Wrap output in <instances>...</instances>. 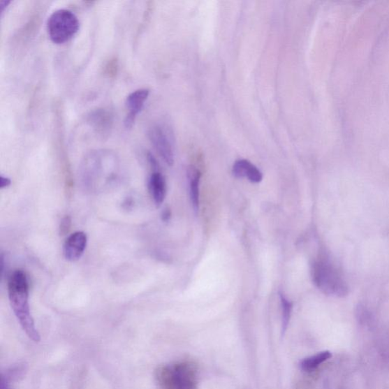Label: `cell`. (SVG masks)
I'll use <instances>...</instances> for the list:
<instances>
[{
    "label": "cell",
    "instance_id": "obj_18",
    "mask_svg": "<svg viewBox=\"0 0 389 389\" xmlns=\"http://www.w3.org/2000/svg\"><path fill=\"white\" fill-rule=\"evenodd\" d=\"M11 383L2 374L1 384H0V389H13Z\"/></svg>",
    "mask_w": 389,
    "mask_h": 389
},
{
    "label": "cell",
    "instance_id": "obj_16",
    "mask_svg": "<svg viewBox=\"0 0 389 389\" xmlns=\"http://www.w3.org/2000/svg\"><path fill=\"white\" fill-rule=\"evenodd\" d=\"M72 224V219L69 216H66L65 218L63 219L61 223H60L59 226V233L60 235H66V233H68L69 230H71Z\"/></svg>",
    "mask_w": 389,
    "mask_h": 389
},
{
    "label": "cell",
    "instance_id": "obj_13",
    "mask_svg": "<svg viewBox=\"0 0 389 389\" xmlns=\"http://www.w3.org/2000/svg\"><path fill=\"white\" fill-rule=\"evenodd\" d=\"M27 372L28 365L24 364V362H20V364L13 365L6 369L2 374L10 383H15L20 381L27 374Z\"/></svg>",
    "mask_w": 389,
    "mask_h": 389
},
{
    "label": "cell",
    "instance_id": "obj_3",
    "mask_svg": "<svg viewBox=\"0 0 389 389\" xmlns=\"http://www.w3.org/2000/svg\"><path fill=\"white\" fill-rule=\"evenodd\" d=\"M80 27V21L75 14L64 8L52 13L47 23L48 36L56 45H64L73 39Z\"/></svg>",
    "mask_w": 389,
    "mask_h": 389
},
{
    "label": "cell",
    "instance_id": "obj_8",
    "mask_svg": "<svg viewBox=\"0 0 389 389\" xmlns=\"http://www.w3.org/2000/svg\"><path fill=\"white\" fill-rule=\"evenodd\" d=\"M88 237L82 231H77L69 236L64 246V254L66 260L75 262L84 254L87 247Z\"/></svg>",
    "mask_w": 389,
    "mask_h": 389
},
{
    "label": "cell",
    "instance_id": "obj_17",
    "mask_svg": "<svg viewBox=\"0 0 389 389\" xmlns=\"http://www.w3.org/2000/svg\"><path fill=\"white\" fill-rule=\"evenodd\" d=\"M12 184V181L10 178L1 176L0 177V187L1 189H5L10 186Z\"/></svg>",
    "mask_w": 389,
    "mask_h": 389
},
{
    "label": "cell",
    "instance_id": "obj_15",
    "mask_svg": "<svg viewBox=\"0 0 389 389\" xmlns=\"http://www.w3.org/2000/svg\"><path fill=\"white\" fill-rule=\"evenodd\" d=\"M118 72V61L117 59H112L105 68V73L109 78H114Z\"/></svg>",
    "mask_w": 389,
    "mask_h": 389
},
{
    "label": "cell",
    "instance_id": "obj_19",
    "mask_svg": "<svg viewBox=\"0 0 389 389\" xmlns=\"http://www.w3.org/2000/svg\"><path fill=\"white\" fill-rule=\"evenodd\" d=\"M171 218V212L169 209H166L161 214V219L164 222H168Z\"/></svg>",
    "mask_w": 389,
    "mask_h": 389
},
{
    "label": "cell",
    "instance_id": "obj_14",
    "mask_svg": "<svg viewBox=\"0 0 389 389\" xmlns=\"http://www.w3.org/2000/svg\"><path fill=\"white\" fill-rule=\"evenodd\" d=\"M281 304L282 309V326L281 334L284 335L286 333L290 323L292 314L293 304L292 302L285 298L283 293H280Z\"/></svg>",
    "mask_w": 389,
    "mask_h": 389
},
{
    "label": "cell",
    "instance_id": "obj_7",
    "mask_svg": "<svg viewBox=\"0 0 389 389\" xmlns=\"http://www.w3.org/2000/svg\"><path fill=\"white\" fill-rule=\"evenodd\" d=\"M149 89H142L128 95L126 100L128 114L124 120V126L127 129H131L134 126L138 115H140L144 108L145 103L149 98Z\"/></svg>",
    "mask_w": 389,
    "mask_h": 389
},
{
    "label": "cell",
    "instance_id": "obj_12",
    "mask_svg": "<svg viewBox=\"0 0 389 389\" xmlns=\"http://www.w3.org/2000/svg\"><path fill=\"white\" fill-rule=\"evenodd\" d=\"M331 358L332 353L330 351H322L302 360L300 362V367L302 370L305 372H312Z\"/></svg>",
    "mask_w": 389,
    "mask_h": 389
},
{
    "label": "cell",
    "instance_id": "obj_6",
    "mask_svg": "<svg viewBox=\"0 0 389 389\" xmlns=\"http://www.w3.org/2000/svg\"><path fill=\"white\" fill-rule=\"evenodd\" d=\"M114 115L105 108H98L91 112L87 117V123L102 140L107 138L114 125Z\"/></svg>",
    "mask_w": 389,
    "mask_h": 389
},
{
    "label": "cell",
    "instance_id": "obj_4",
    "mask_svg": "<svg viewBox=\"0 0 389 389\" xmlns=\"http://www.w3.org/2000/svg\"><path fill=\"white\" fill-rule=\"evenodd\" d=\"M313 279L318 289L326 295L344 296L348 287L335 267L326 260L316 261L312 267Z\"/></svg>",
    "mask_w": 389,
    "mask_h": 389
},
{
    "label": "cell",
    "instance_id": "obj_10",
    "mask_svg": "<svg viewBox=\"0 0 389 389\" xmlns=\"http://www.w3.org/2000/svg\"><path fill=\"white\" fill-rule=\"evenodd\" d=\"M233 175L237 178H247L252 183H259L263 180V174L251 162L239 160L233 164Z\"/></svg>",
    "mask_w": 389,
    "mask_h": 389
},
{
    "label": "cell",
    "instance_id": "obj_5",
    "mask_svg": "<svg viewBox=\"0 0 389 389\" xmlns=\"http://www.w3.org/2000/svg\"><path fill=\"white\" fill-rule=\"evenodd\" d=\"M151 142L160 156L168 166H172L175 163L174 150L166 131L159 125L152 126L149 131Z\"/></svg>",
    "mask_w": 389,
    "mask_h": 389
},
{
    "label": "cell",
    "instance_id": "obj_2",
    "mask_svg": "<svg viewBox=\"0 0 389 389\" xmlns=\"http://www.w3.org/2000/svg\"><path fill=\"white\" fill-rule=\"evenodd\" d=\"M155 376L162 389H196V370L188 362L160 367Z\"/></svg>",
    "mask_w": 389,
    "mask_h": 389
},
{
    "label": "cell",
    "instance_id": "obj_1",
    "mask_svg": "<svg viewBox=\"0 0 389 389\" xmlns=\"http://www.w3.org/2000/svg\"><path fill=\"white\" fill-rule=\"evenodd\" d=\"M8 299L13 313L24 332L32 342H41V335L31 314L29 284L27 275L21 270L15 271L8 281Z\"/></svg>",
    "mask_w": 389,
    "mask_h": 389
},
{
    "label": "cell",
    "instance_id": "obj_11",
    "mask_svg": "<svg viewBox=\"0 0 389 389\" xmlns=\"http://www.w3.org/2000/svg\"><path fill=\"white\" fill-rule=\"evenodd\" d=\"M189 181V194L195 212L200 209V184L201 173L195 168H190L188 170Z\"/></svg>",
    "mask_w": 389,
    "mask_h": 389
},
{
    "label": "cell",
    "instance_id": "obj_9",
    "mask_svg": "<svg viewBox=\"0 0 389 389\" xmlns=\"http://www.w3.org/2000/svg\"><path fill=\"white\" fill-rule=\"evenodd\" d=\"M149 190L155 205L160 206L166 200L167 184L160 171H153L149 179Z\"/></svg>",
    "mask_w": 389,
    "mask_h": 389
},
{
    "label": "cell",
    "instance_id": "obj_20",
    "mask_svg": "<svg viewBox=\"0 0 389 389\" xmlns=\"http://www.w3.org/2000/svg\"><path fill=\"white\" fill-rule=\"evenodd\" d=\"M11 3L10 1H2L1 4H0V13L3 16V13H5L6 8H8V5Z\"/></svg>",
    "mask_w": 389,
    "mask_h": 389
}]
</instances>
